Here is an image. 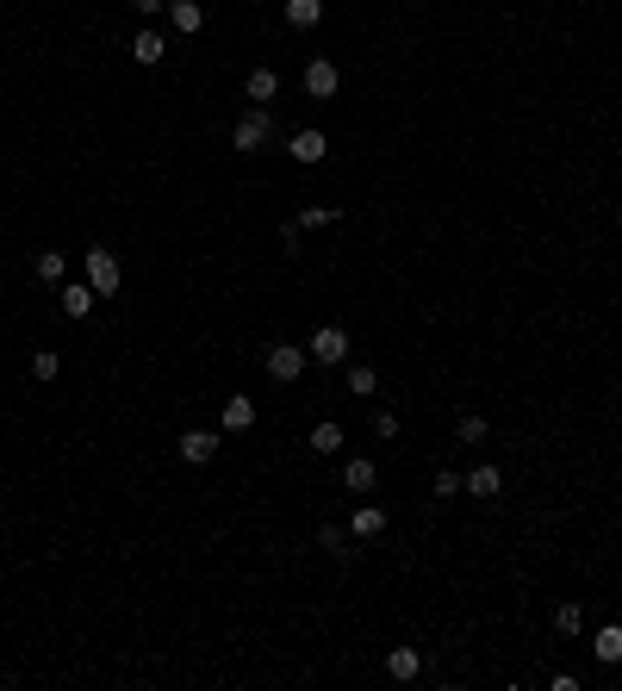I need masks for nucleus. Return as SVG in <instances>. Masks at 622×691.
<instances>
[{
    "label": "nucleus",
    "instance_id": "nucleus-1",
    "mask_svg": "<svg viewBox=\"0 0 622 691\" xmlns=\"http://www.w3.org/2000/svg\"><path fill=\"white\" fill-rule=\"evenodd\" d=\"M268 138H275V119H268V106H255V112H243V119H237V131H231V150L255 156V150H268Z\"/></svg>",
    "mask_w": 622,
    "mask_h": 691
},
{
    "label": "nucleus",
    "instance_id": "nucleus-2",
    "mask_svg": "<svg viewBox=\"0 0 622 691\" xmlns=\"http://www.w3.org/2000/svg\"><path fill=\"white\" fill-rule=\"evenodd\" d=\"M119 280H125V268H119V256H112L106 243H94V249H88V287H94L100 299H112V293H119Z\"/></svg>",
    "mask_w": 622,
    "mask_h": 691
},
{
    "label": "nucleus",
    "instance_id": "nucleus-3",
    "mask_svg": "<svg viewBox=\"0 0 622 691\" xmlns=\"http://www.w3.org/2000/svg\"><path fill=\"white\" fill-rule=\"evenodd\" d=\"M311 361H324V368H343L348 361V330L343 324H324V330H311Z\"/></svg>",
    "mask_w": 622,
    "mask_h": 691
},
{
    "label": "nucleus",
    "instance_id": "nucleus-4",
    "mask_svg": "<svg viewBox=\"0 0 622 691\" xmlns=\"http://www.w3.org/2000/svg\"><path fill=\"white\" fill-rule=\"evenodd\" d=\"M262 361H268V374H275V381L286 386V381H299V374H306V361H311V355H306L299 343H268V355H262Z\"/></svg>",
    "mask_w": 622,
    "mask_h": 691
},
{
    "label": "nucleus",
    "instance_id": "nucleus-5",
    "mask_svg": "<svg viewBox=\"0 0 622 691\" xmlns=\"http://www.w3.org/2000/svg\"><path fill=\"white\" fill-rule=\"evenodd\" d=\"M286 156H293V162H306V169H317V162L330 156V138H324L317 125H311V131H293V138H286Z\"/></svg>",
    "mask_w": 622,
    "mask_h": 691
},
{
    "label": "nucleus",
    "instance_id": "nucleus-6",
    "mask_svg": "<svg viewBox=\"0 0 622 691\" xmlns=\"http://www.w3.org/2000/svg\"><path fill=\"white\" fill-rule=\"evenodd\" d=\"M337 88H343V69L324 63V57H311V63H306V94H311V100H330Z\"/></svg>",
    "mask_w": 622,
    "mask_h": 691
},
{
    "label": "nucleus",
    "instance_id": "nucleus-7",
    "mask_svg": "<svg viewBox=\"0 0 622 691\" xmlns=\"http://www.w3.org/2000/svg\"><path fill=\"white\" fill-rule=\"evenodd\" d=\"M174 455H181L187 467H206L212 455H218V436H212V430H181V443H174Z\"/></svg>",
    "mask_w": 622,
    "mask_h": 691
},
{
    "label": "nucleus",
    "instance_id": "nucleus-8",
    "mask_svg": "<svg viewBox=\"0 0 622 691\" xmlns=\"http://www.w3.org/2000/svg\"><path fill=\"white\" fill-rule=\"evenodd\" d=\"M348 536H355V542H374V536H386V511H380V505H355Z\"/></svg>",
    "mask_w": 622,
    "mask_h": 691
},
{
    "label": "nucleus",
    "instance_id": "nucleus-9",
    "mask_svg": "<svg viewBox=\"0 0 622 691\" xmlns=\"http://www.w3.org/2000/svg\"><path fill=\"white\" fill-rule=\"evenodd\" d=\"M591 654H597V666H622V623H604L591 635Z\"/></svg>",
    "mask_w": 622,
    "mask_h": 691
},
{
    "label": "nucleus",
    "instance_id": "nucleus-10",
    "mask_svg": "<svg viewBox=\"0 0 622 691\" xmlns=\"http://www.w3.org/2000/svg\"><path fill=\"white\" fill-rule=\"evenodd\" d=\"M343 486H348V492H361V498H368V492L380 486V467H374L368 455H355V461L343 467Z\"/></svg>",
    "mask_w": 622,
    "mask_h": 691
},
{
    "label": "nucleus",
    "instance_id": "nucleus-11",
    "mask_svg": "<svg viewBox=\"0 0 622 691\" xmlns=\"http://www.w3.org/2000/svg\"><path fill=\"white\" fill-rule=\"evenodd\" d=\"M467 498H498V492H504V474H498V467H492V461H485V467H473V474H467Z\"/></svg>",
    "mask_w": 622,
    "mask_h": 691
},
{
    "label": "nucleus",
    "instance_id": "nucleus-12",
    "mask_svg": "<svg viewBox=\"0 0 622 691\" xmlns=\"http://www.w3.org/2000/svg\"><path fill=\"white\" fill-rule=\"evenodd\" d=\"M94 299H100V293H94L88 280H63V311H69V318H88Z\"/></svg>",
    "mask_w": 622,
    "mask_h": 691
},
{
    "label": "nucleus",
    "instance_id": "nucleus-13",
    "mask_svg": "<svg viewBox=\"0 0 622 691\" xmlns=\"http://www.w3.org/2000/svg\"><path fill=\"white\" fill-rule=\"evenodd\" d=\"M243 94H249L255 106H268V100L280 94V75H275V69H249V81H243Z\"/></svg>",
    "mask_w": 622,
    "mask_h": 691
},
{
    "label": "nucleus",
    "instance_id": "nucleus-14",
    "mask_svg": "<svg viewBox=\"0 0 622 691\" xmlns=\"http://www.w3.org/2000/svg\"><path fill=\"white\" fill-rule=\"evenodd\" d=\"M169 19H174V32H200L206 26V6L200 0H169Z\"/></svg>",
    "mask_w": 622,
    "mask_h": 691
},
{
    "label": "nucleus",
    "instance_id": "nucleus-15",
    "mask_svg": "<svg viewBox=\"0 0 622 691\" xmlns=\"http://www.w3.org/2000/svg\"><path fill=\"white\" fill-rule=\"evenodd\" d=\"M249 424H255V399L249 393H231L224 399V430H249Z\"/></svg>",
    "mask_w": 622,
    "mask_h": 691
},
{
    "label": "nucleus",
    "instance_id": "nucleus-16",
    "mask_svg": "<svg viewBox=\"0 0 622 691\" xmlns=\"http://www.w3.org/2000/svg\"><path fill=\"white\" fill-rule=\"evenodd\" d=\"M348 542H355V536H348V523H324V529H317V549L324 554H337V560H348Z\"/></svg>",
    "mask_w": 622,
    "mask_h": 691
},
{
    "label": "nucleus",
    "instance_id": "nucleus-17",
    "mask_svg": "<svg viewBox=\"0 0 622 691\" xmlns=\"http://www.w3.org/2000/svg\"><path fill=\"white\" fill-rule=\"evenodd\" d=\"M37 280H50V287H63V280H69V262H63V249H37Z\"/></svg>",
    "mask_w": 622,
    "mask_h": 691
},
{
    "label": "nucleus",
    "instance_id": "nucleus-18",
    "mask_svg": "<svg viewBox=\"0 0 622 691\" xmlns=\"http://www.w3.org/2000/svg\"><path fill=\"white\" fill-rule=\"evenodd\" d=\"M386 673H392V679H417V673H423V654H417V648H392V654H386Z\"/></svg>",
    "mask_w": 622,
    "mask_h": 691
},
{
    "label": "nucleus",
    "instance_id": "nucleus-19",
    "mask_svg": "<svg viewBox=\"0 0 622 691\" xmlns=\"http://www.w3.org/2000/svg\"><path fill=\"white\" fill-rule=\"evenodd\" d=\"M337 449H343V424H330V417L311 424V455H337Z\"/></svg>",
    "mask_w": 622,
    "mask_h": 691
},
{
    "label": "nucleus",
    "instance_id": "nucleus-20",
    "mask_svg": "<svg viewBox=\"0 0 622 691\" xmlns=\"http://www.w3.org/2000/svg\"><path fill=\"white\" fill-rule=\"evenodd\" d=\"M280 13H286V26H299V32H306V26H317V19H324V0H286Z\"/></svg>",
    "mask_w": 622,
    "mask_h": 691
},
{
    "label": "nucleus",
    "instance_id": "nucleus-21",
    "mask_svg": "<svg viewBox=\"0 0 622 691\" xmlns=\"http://www.w3.org/2000/svg\"><path fill=\"white\" fill-rule=\"evenodd\" d=\"M131 57H138L143 69H156V63H162V32H138L131 37Z\"/></svg>",
    "mask_w": 622,
    "mask_h": 691
},
{
    "label": "nucleus",
    "instance_id": "nucleus-22",
    "mask_svg": "<svg viewBox=\"0 0 622 691\" xmlns=\"http://www.w3.org/2000/svg\"><path fill=\"white\" fill-rule=\"evenodd\" d=\"M348 393H355V399H374V393H380V374H374L368 361H355V368H348Z\"/></svg>",
    "mask_w": 622,
    "mask_h": 691
},
{
    "label": "nucleus",
    "instance_id": "nucleus-23",
    "mask_svg": "<svg viewBox=\"0 0 622 691\" xmlns=\"http://www.w3.org/2000/svg\"><path fill=\"white\" fill-rule=\"evenodd\" d=\"M485 430H492V424H485L480 412H461V417H454V436H461V443H485Z\"/></svg>",
    "mask_w": 622,
    "mask_h": 691
},
{
    "label": "nucleus",
    "instance_id": "nucleus-24",
    "mask_svg": "<svg viewBox=\"0 0 622 691\" xmlns=\"http://www.w3.org/2000/svg\"><path fill=\"white\" fill-rule=\"evenodd\" d=\"M337 218H343L337 206H306L299 212V231H324V225H337Z\"/></svg>",
    "mask_w": 622,
    "mask_h": 691
},
{
    "label": "nucleus",
    "instance_id": "nucleus-25",
    "mask_svg": "<svg viewBox=\"0 0 622 691\" xmlns=\"http://www.w3.org/2000/svg\"><path fill=\"white\" fill-rule=\"evenodd\" d=\"M32 374H37V381H57V374H63V355H57V349H37V355H32Z\"/></svg>",
    "mask_w": 622,
    "mask_h": 691
},
{
    "label": "nucleus",
    "instance_id": "nucleus-26",
    "mask_svg": "<svg viewBox=\"0 0 622 691\" xmlns=\"http://www.w3.org/2000/svg\"><path fill=\"white\" fill-rule=\"evenodd\" d=\"M554 629H560V635H579V629H586L579 604H560V611H554Z\"/></svg>",
    "mask_w": 622,
    "mask_h": 691
},
{
    "label": "nucleus",
    "instance_id": "nucleus-27",
    "mask_svg": "<svg viewBox=\"0 0 622 691\" xmlns=\"http://www.w3.org/2000/svg\"><path fill=\"white\" fill-rule=\"evenodd\" d=\"M430 492H436V498H461V474H454V467H442V474H436V486H430Z\"/></svg>",
    "mask_w": 622,
    "mask_h": 691
},
{
    "label": "nucleus",
    "instance_id": "nucleus-28",
    "mask_svg": "<svg viewBox=\"0 0 622 691\" xmlns=\"http://www.w3.org/2000/svg\"><path fill=\"white\" fill-rule=\"evenodd\" d=\"M374 436H380V443H392V436H399V412H380V417H374Z\"/></svg>",
    "mask_w": 622,
    "mask_h": 691
},
{
    "label": "nucleus",
    "instance_id": "nucleus-29",
    "mask_svg": "<svg viewBox=\"0 0 622 691\" xmlns=\"http://www.w3.org/2000/svg\"><path fill=\"white\" fill-rule=\"evenodd\" d=\"M131 6H138L143 19H162V13H169V0H131Z\"/></svg>",
    "mask_w": 622,
    "mask_h": 691
}]
</instances>
